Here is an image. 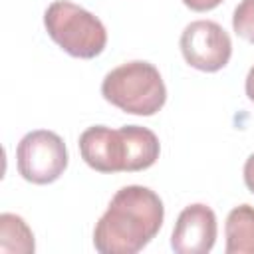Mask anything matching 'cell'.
<instances>
[{
    "mask_svg": "<svg viewBox=\"0 0 254 254\" xmlns=\"http://www.w3.org/2000/svg\"><path fill=\"white\" fill-rule=\"evenodd\" d=\"M165 206L161 196L141 185L119 189L95 224L93 246L101 254H135L161 230Z\"/></svg>",
    "mask_w": 254,
    "mask_h": 254,
    "instance_id": "6da1fadb",
    "label": "cell"
},
{
    "mask_svg": "<svg viewBox=\"0 0 254 254\" xmlns=\"http://www.w3.org/2000/svg\"><path fill=\"white\" fill-rule=\"evenodd\" d=\"M101 95L131 115H155L167 101V87L159 69L149 62H127L111 69L101 81Z\"/></svg>",
    "mask_w": 254,
    "mask_h": 254,
    "instance_id": "7a4b0ae2",
    "label": "cell"
},
{
    "mask_svg": "<svg viewBox=\"0 0 254 254\" xmlns=\"http://www.w3.org/2000/svg\"><path fill=\"white\" fill-rule=\"evenodd\" d=\"M44 26L50 38L73 58L91 60L105 50L107 32L103 22L73 2H52L44 14Z\"/></svg>",
    "mask_w": 254,
    "mask_h": 254,
    "instance_id": "3957f363",
    "label": "cell"
},
{
    "mask_svg": "<svg viewBox=\"0 0 254 254\" xmlns=\"http://www.w3.org/2000/svg\"><path fill=\"white\" fill-rule=\"evenodd\" d=\"M18 173L34 185L58 181L67 167V149L64 139L48 129L26 133L16 149Z\"/></svg>",
    "mask_w": 254,
    "mask_h": 254,
    "instance_id": "277c9868",
    "label": "cell"
},
{
    "mask_svg": "<svg viewBox=\"0 0 254 254\" xmlns=\"http://www.w3.org/2000/svg\"><path fill=\"white\" fill-rule=\"evenodd\" d=\"M181 52L189 65L200 71H218L232 56V42L220 24L194 20L181 34Z\"/></svg>",
    "mask_w": 254,
    "mask_h": 254,
    "instance_id": "5b68a950",
    "label": "cell"
},
{
    "mask_svg": "<svg viewBox=\"0 0 254 254\" xmlns=\"http://www.w3.org/2000/svg\"><path fill=\"white\" fill-rule=\"evenodd\" d=\"M216 242V214L210 206L196 202L181 210L173 236L171 248L177 254H206Z\"/></svg>",
    "mask_w": 254,
    "mask_h": 254,
    "instance_id": "8992f818",
    "label": "cell"
},
{
    "mask_svg": "<svg viewBox=\"0 0 254 254\" xmlns=\"http://www.w3.org/2000/svg\"><path fill=\"white\" fill-rule=\"evenodd\" d=\"M81 159L99 173H119L127 167V143L119 129H109L105 125L87 127L79 135Z\"/></svg>",
    "mask_w": 254,
    "mask_h": 254,
    "instance_id": "52a82bcc",
    "label": "cell"
},
{
    "mask_svg": "<svg viewBox=\"0 0 254 254\" xmlns=\"http://www.w3.org/2000/svg\"><path fill=\"white\" fill-rule=\"evenodd\" d=\"M127 143V173L145 171L155 165L161 153V145L157 135L141 125H123L121 127Z\"/></svg>",
    "mask_w": 254,
    "mask_h": 254,
    "instance_id": "ba28073f",
    "label": "cell"
},
{
    "mask_svg": "<svg viewBox=\"0 0 254 254\" xmlns=\"http://www.w3.org/2000/svg\"><path fill=\"white\" fill-rule=\"evenodd\" d=\"M226 254H254V206H234L224 224Z\"/></svg>",
    "mask_w": 254,
    "mask_h": 254,
    "instance_id": "9c48e42d",
    "label": "cell"
},
{
    "mask_svg": "<svg viewBox=\"0 0 254 254\" xmlns=\"http://www.w3.org/2000/svg\"><path fill=\"white\" fill-rule=\"evenodd\" d=\"M36 250L34 234L26 220L12 212L0 214V252L2 254H32Z\"/></svg>",
    "mask_w": 254,
    "mask_h": 254,
    "instance_id": "30bf717a",
    "label": "cell"
},
{
    "mask_svg": "<svg viewBox=\"0 0 254 254\" xmlns=\"http://www.w3.org/2000/svg\"><path fill=\"white\" fill-rule=\"evenodd\" d=\"M232 28L240 38L254 44V0H242L234 8Z\"/></svg>",
    "mask_w": 254,
    "mask_h": 254,
    "instance_id": "8fae6325",
    "label": "cell"
},
{
    "mask_svg": "<svg viewBox=\"0 0 254 254\" xmlns=\"http://www.w3.org/2000/svg\"><path fill=\"white\" fill-rule=\"evenodd\" d=\"M222 0H183V4L194 12H206V10H212L220 4Z\"/></svg>",
    "mask_w": 254,
    "mask_h": 254,
    "instance_id": "7c38bea8",
    "label": "cell"
},
{
    "mask_svg": "<svg viewBox=\"0 0 254 254\" xmlns=\"http://www.w3.org/2000/svg\"><path fill=\"white\" fill-rule=\"evenodd\" d=\"M244 183L250 192H254V153L244 163Z\"/></svg>",
    "mask_w": 254,
    "mask_h": 254,
    "instance_id": "4fadbf2b",
    "label": "cell"
},
{
    "mask_svg": "<svg viewBox=\"0 0 254 254\" xmlns=\"http://www.w3.org/2000/svg\"><path fill=\"white\" fill-rule=\"evenodd\" d=\"M244 87H246V95H248V99L254 101V65L250 67V71H248V75H246V83H244Z\"/></svg>",
    "mask_w": 254,
    "mask_h": 254,
    "instance_id": "5bb4252c",
    "label": "cell"
}]
</instances>
